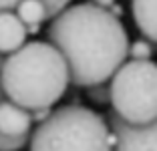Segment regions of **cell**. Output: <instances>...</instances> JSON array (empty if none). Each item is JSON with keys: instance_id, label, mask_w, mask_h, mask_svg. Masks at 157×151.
Wrapping results in <instances>:
<instances>
[{"instance_id": "cell-9", "label": "cell", "mask_w": 157, "mask_h": 151, "mask_svg": "<svg viewBox=\"0 0 157 151\" xmlns=\"http://www.w3.org/2000/svg\"><path fill=\"white\" fill-rule=\"evenodd\" d=\"M14 14H16L18 20L24 24L26 34L28 32H33V34L38 32L40 24L51 18L44 0H18L16 6H14Z\"/></svg>"}, {"instance_id": "cell-13", "label": "cell", "mask_w": 157, "mask_h": 151, "mask_svg": "<svg viewBox=\"0 0 157 151\" xmlns=\"http://www.w3.org/2000/svg\"><path fill=\"white\" fill-rule=\"evenodd\" d=\"M4 99V93H2V87H0V101ZM28 141L24 139H8L0 135V151H20Z\"/></svg>"}, {"instance_id": "cell-7", "label": "cell", "mask_w": 157, "mask_h": 151, "mask_svg": "<svg viewBox=\"0 0 157 151\" xmlns=\"http://www.w3.org/2000/svg\"><path fill=\"white\" fill-rule=\"evenodd\" d=\"M26 42V28L14 10H0V55H10Z\"/></svg>"}, {"instance_id": "cell-10", "label": "cell", "mask_w": 157, "mask_h": 151, "mask_svg": "<svg viewBox=\"0 0 157 151\" xmlns=\"http://www.w3.org/2000/svg\"><path fill=\"white\" fill-rule=\"evenodd\" d=\"M155 55V42L147 38H135L129 42V60H153Z\"/></svg>"}, {"instance_id": "cell-4", "label": "cell", "mask_w": 157, "mask_h": 151, "mask_svg": "<svg viewBox=\"0 0 157 151\" xmlns=\"http://www.w3.org/2000/svg\"><path fill=\"white\" fill-rule=\"evenodd\" d=\"M109 105L115 115L133 125L157 119L155 60H125L109 79Z\"/></svg>"}, {"instance_id": "cell-5", "label": "cell", "mask_w": 157, "mask_h": 151, "mask_svg": "<svg viewBox=\"0 0 157 151\" xmlns=\"http://www.w3.org/2000/svg\"><path fill=\"white\" fill-rule=\"evenodd\" d=\"M109 131L113 135L111 151H157V125H133L115 115L113 111L105 115Z\"/></svg>"}, {"instance_id": "cell-12", "label": "cell", "mask_w": 157, "mask_h": 151, "mask_svg": "<svg viewBox=\"0 0 157 151\" xmlns=\"http://www.w3.org/2000/svg\"><path fill=\"white\" fill-rule=\"evenodd\" d=\"M16 2H18V0H0V10H14ZM44 4H46L48 14H51V18H52L56 12H60L65 6L71 4V0H44Z\"/></svg>"}, {"instance_id": "cell-11", "label": "cell", "mask_w": 157, "mask_h": 151, "mask_svg": "<svg viewBox=\"0 0 157 151\" xmlns=\"http://www.w3.org/2000/svg\"><path fill=\"white\" fill-rule=\"evenodd\" d=\"M85 93H87V99L95 105H109V83L85 87Z\"/></svg>"}, {"instance_id": "cell-1", "label": "cell", "mask_w": 157, "mask_h": 151, "mask_svg": "<svg viewBox=\"0 0 157 151\" xmlns=\"http://www.w3.org/2000/svg\"><path fill=\"white\" fill-rule=\"evenodd\" d=\"M48 42L60 52L75 87L107 83L129 59V34L119 16L93 2L69 4L48 24Z\"/></svg>"}, {"instance_id": "cell-14", "label": "cell", "mask_w": 157, "mask_h": 151, "mask_svg": "<svg viewBox=\"0 0 157 151\" xmlns=\"http://www.w3.org/2000/svg\"><path fill=\"white\" fill-rule=\"evenodd\" d=\"M93 4L103 8V10H109V12H113L115 16L121 14V8L117 6V0H93Z\"/></svg>"}, {"instance_id": "cell-3", "label": "cell", "mask_w": 157, "mask_h": 151, "mask_svg": "<svg viewBox=\"0 0 157 151\" xmlns=\"http://www.w3.org/2000/svg\"><path fill=\"white\" fill-rule=\"evenodd\" d=\"M105 115L78 103L60 105L28 135L30 151H111Z\"/></svg>"}, {"instance_id": "cell-2", "label": "cell", "mask_w": 157, "mask_h": 151, "mask_svg": "<svg viewBox=\"0 0 157 151\" xmlns=\"http://www.w3.org/2000/svg\"><path fill=\"white\" fill-rule=\"evenodd\" d=\"M69 83L65 59L46 41L24 42L0 67L4 97L26 111L51 109L67 93Z\"/></svg>"}, {"instance_id": "cell-6", "label": "cell", "mask_w": 157, "mask_h": 151, "mask_svg": "<svg viewBox=\"0 0 157 151\" xmlns=\"http://www.w3.org/2000/svg\"><path fill=\"white\" fill-rule=\"evenodd\" d=\"M33 131V115L30 111L14 105L12 101H0V135L8 139H24L28 141V135Z\"/></svg>"}, {"instance_id": "cell-8", "label": "cell", "mask_w": 157, "mask_h": 151, "mask_svg": "<svg viewBox=\"0 0 157 151\" xmlns=\"http://www.w3.org/2000/svg\"><path fill=\"white\" fill-rule=\"evenodd\" d=\"M131 12L143 38L155 42L157 38V0H131Z\"/></svg>"}]
</instances>
